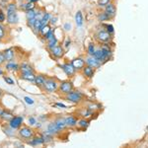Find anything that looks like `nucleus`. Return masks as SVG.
<instances>
[{"mask_svg": "<svg viewBox=\"0 0 148 148\" xmlns=\"http://www.w3.org/2000/svg\"><path fill=\"white\" fill-rule=\"evenodd\" d=\"M58 87H59V83L57 82L56 78H47L46 83H45L42 89L45 91H47V93H53L58 90Z\"/></svg>", "mask_w": 148, "mask_h": 148, "instance_id": "f257e3e1", "label": "nucleus"}, {"mask_svg": "<svg viewBox=\"0 0 148 148\" xmlns=\"http://www.w3.org/2000/svg\"><path fill=\"white\" fill-rule=\"evenodd\" d=\"M83 94L80 91H71L70 93L65 95V99L67 100L68 102L74 103V104H77V103H80L83 99Z\"/></svg>", "mask_w": 148, "mask_h": 148, "instance_id": "f03ea898", "label": "nucleus"}, {"mask_svg": "<svg viewBox=\"0 0 148 148\" xmlns=\"http://www.w3.org/2000/svg\"><path fill=\"white\" fill-rule=\"evenodd\" d=\"M18 134L23 139H31L34 136V130L29 126H22V127L19 128Z\"/></svg>", "mask_w": 148, "mask_h": 148, "instance_id": "7ed1b4c3", "label": "nucleus"}, {"mask_svg": "<svg viewBox=\"0 0 148 148\" xmlns=\"http://www.w3.org/2000/svg\"><path fill=\"white\" fill-rule=\"evenodd\" d=\"M58 91L61 93V94H68L71 91H73V84L71 81H62V82L59 83V87H58Z\"/></svg>", "mask_w": 148, "mask_h": 148, "instance_id": "20e7f679", "label": "nucleus"}, {"mask_svg": "<svg viewBox=\"0 0 148 148\" xmlns=\"http://www.w3.org/2000/svg\"><path fill=\"white\" fill-rule=\"evenodd\" d=\"M8 125L10 127L14 128V130H19V128L22 126L23 123H24V118L22 116H13L10 121H8Z\"/></svg>", "mask_w": 148, "mask_h": 148, "instance_id": "39448f33", "label": "nucleus"}, {"mask_svg": "<svg viewBox=\"0 0 148 148\" xmlns=\"http://www.w3.org/2000/svg\"><path fill=\"white\" fill-rule=\"evenodd\" d=\"M96 38H97V40H99V42H108L112 39V35L110 34V33L107 32V31L101 30V31H99V32L97 33Z\"/></svg>", "mask_w": 148, "mask_h": 148, "instance_id": "423d86ee", "label": "nucleus"}, {"mask_svg": "<svg viewBox=\"0 0 148 148\" xmlns=\"http://www.w3.org/2000/svg\"><path fill=\"white\" fill-rule=\"evenodd\" d=\"M85 62L87 65L91 66L93 68H99V67H101V65L103 64L101 61H100L99 59H97L94 56H88L87 58L85 59Z\"/></svg>", "mask_w": 148, "mask_h": 148, "instance_id": "0eeeda50", "label": "nucleus"}, {"mask_svg": "<svg viewBox=\"0 0 148 148\" xmlns=\"http://www.w3.org/2000/svg\"><path fill=\"white\" fill-rule=\"evenodd\" d=\"M61 68H62V70L64 71V73L66 74V75L68 76V77H72V76L75 74L76 72V69L74 68V66L71 64V62L69 63H63L61 64Z\"/></svg>", "mask_w": 148, "mask_h": 148, "instance_id": "6e6552de", "label": "nucleus"}, {"mask_svg": "<svg viewBox=\"0 0 148 148\" xmlns=\"http://www.w3.org/2000/svg\"><path fill=\"white\" fill-rule=\"evenodd\" d=\"M104 11L106 12L107 14L111 17L112 19H114L116 17V5L113 3V2H110L108 5H106L104 7Z\"/></svg>", "mask_w": 148, "mask_h": 148, "instance_id": "1a4fd4ad", "label": "nucleus"}, {"mask_svg": "<svg viewBox=\"0 0 148 148\" xmlns=\"http://www.w3.org/2000/svg\"><path fill=\"white\" fill-rule=\"evenodd\" d=\"M94 56L96 57L97 59H99V60L101 61L102 63L107 62V61H108L109 59H110V56H107V54L105 53V51H103L102 49H96V51H95V53H94Z\"/></svg>", "mask_w": 148, "mask_h": 148, "instance_id": "9d476101", "label": "nucleus"}, {"mask_svg": "<svg viewBox=\"0 0 148 148\" xmlns=\"http://www.w3.org/2000/svg\"><path fill=\"white\" fill-rule=\"evenodd\" d=\"M85 59L78 57V58H74L73 60H71V64L74 66V68L76 70H82L83 67L85 66Z\"/></svg>", "mask_w": 148, "mask_h": 148, "instance_id": "9b49d317", "label": "nucleus"}, {"mask_svg": "<svg viewBox=\"0 0 148 148\" xmlns=\"http://www.w3.org/2000/svg\"><path fill=\"white\" fill-rule=\"evenodd\" d=\"M51 52L54 57H56V58H60V57H62V56H63L64 51H63L62 47L59 46V45H57L56 47H54L53 49H51Z\"/></svg>", "mask_w": 148, "mask_h": 148, "instance_id": "f8f14e48", "label": "nucleus"}, {"mask_svg": "<svg viewBox=\"0 0 148 148\" xmlns=\"http://www.w3.org/2000/svg\"><path fill=\"white\" fill-rule=\"evenodd\" d=\"M46 80H47L46 76L42 75V74H38V75H36L34 83L38 86V87L42 88V87H44V85H45V83H46Z\"/></svg>", "mask_w": 148, "mask_h": 148, "instance_id": "ddd939ff", "label": "nucleus"}, {"mask_svg": "<svg viewBox=\"0 0 148 148\" xmlns=\"http://www.w3.org/2000/svg\"><path fill=\"white\" fill-rule=\"evenodd\" d=\"M47 130L49 131L51 134H52L54 136V135H56V134H58L59 132H60V130H58V127L56 126V123H54V121H51V123L47 125Z\"/></svg>", "mask_w": 148, "mask_h": 148, "instance_id": "4468645a", "label": "nucleus"}, {"mask_svg": "<svg viewBox=\"0 0 148 148\" xmlns=\"http://www.w3.org/2000/svg\"><path fill=\"white\" fill-rule=\"evenodd\" d=\"M20 78L23 80L29 81V82H34L36 75H35V72H21Z\"/></svg>", "mask_w": 148, "mask_h": 148, "instance_id": "2eb2a0df", "label": "nucleus"}, {"mask_svg": "<svg viewBox=\"0 0 148 148\" xmlns=\"http://www.w3.org/2000/svg\"><path fill=\"white\" fill-rule=\"evenodd\" d=\"M7 17V22L10 25H15L19 22V15L17 12H14V13H11L9 15H6Z\"/></svg>", "mask_w": 148, "mask_h": 148, "instance_id": "dca6fc26", "label": "nucleus"}, {"mask_svg": "<svg viewBox=\"0 0 148 148\" xmlns=\"http://www.w3.org/2000/svg\"><path fill=\"white\" fill-rule=\"evenodd\" d=\"M82 72H83V75H84L85 77L92 78L93 76H94V74H95V68H93V67H91V66H89V65H86V66L83 67Z\"/></svg>", "mask_w": 148, "mask_h": 148, "instance_id": "f3484780", "label": "nucleus"}, {"mask_svg": "<svg viewBox=\"0 0 148 148\" xmlns=\"http://www.w3.org/2000/svg\"><path fill=\"white\" fill-rule=\"evenodd\" d=\"M65 119V123H66V125L69 126V127H75V126H77V119L75 118L74 116H66Z\"/></svg>", "mask_w": 148, "mask_h": 148, "instance_id": "a211bd4d", "label": "nucleus"}, {"mask_svg": "<svg viewBox=\"0 0 148 148\" xmlns=\"http://www.w3.org/2000/svg\"><path fill=\"white\" fill-rule=\"evenodd\" d=\"M54 123H56V126L58 127V130H60V131L64 130L66 127H67V125H66V123H65V119H64V118H61V116H59V118L56 119Z\"/></svg>", "mask_w": 148, "mask_h": 148, "instance_id": "6ab92c4d", "label": "nucleus"}, {"mask_svg": "<svg viewBox=\"0 0 148 148\" xmlns=\"http://www.w3.org/2000/svg\"><path fill=\"white\" fill-rule=\"evenodd\" d=\"M4 57H5L6 61H12L14 59V56H15V51H14L13 49H7L3 51Z\"/></svg>", "mask_w": 148, "mask_h": 148, "instance_id": "aec40b11", "label": "nucleus"}, {"mask_svg": "<svg viewBox=\"0 0 148 148\" xmlns=\"http://www.w3.org/2000/svg\"><path fill=\"white\" fill-rule=\"evenodd\" d=\"M28 143L32 146H36V145H42L44 144L45 141L42 139V136H35V137H32L31 138L30 141H28Z\"/></svg>", "mask_w": 148, "mask_h": 148, "instance_id": "412c9836", "label": "nucleus"}, {"mask_svg": "<svg viewBox=\"0 0 148 148\" xmlns=\"http://www.w3.org/2000/svg\"><path fill=\"white\" fill-rule=\"evenodd\" d=\"M97 18H98V21H100L101 23L103 22H106V21H110L112 20V18L110 17V16L108 15V14L106 13L105 11H101L98 13L97 15Z\"/></svg>", "mask_w": 148, "mask_h": 148, "instance_id": "4be33fe9", "label": "nucleus"}, {"mask_svg": "<svg viewBox=\"0 0 148 148\" xmlns=\"http://www.w3.org/2000/svg\"><path fill=\"white\" fill-rule=\"evenodd\" d=\"M75 23L76 25H77V27H82L83 26V23H84V21H83V14L81 11H77L75 14Z\"/></svg>", "mask_w": 148, "mask_h": 148, "instance_id": "5701e85b", "label": "nucleus"}, {"mask_svg": "<svg viewBox=\"0 0 148 148\" xmlns=\"http://www.w3.org/2000/svg\"><path fill=\"white\" fill-rule=\"evenodd\" d=\"M6 69L9 71H17V70H20V66L12 60V61H8V62L6 63Z\"/></svg>", "mask_w": 148, "mask_h": 148, "instance_id": "b1692460", "label": "nucleus"}, {"mask_svg": "<svg viewBox=\"0 0 148 148\" xmlns=\"http://www.w3.org/2000/svg\"><path fill=\"white\" fill-rule=\"evenodd\" d=\"M13 116H14L13 114L10 113V112H8V111H3L1 114H0V119L4 121H9L12 118H13Z\"/></svg>", "mask_w": 148, "mask_h": 148, "instance_id": "393cba45", "label": "nucleus"}, {"mask_svg": "<svg viewBox=\"0 0 148 148\" xmlns=\"http://www.w3.org/2000/svg\"><path fill=\"white\" fill-rule=\"evenodd\" d=\"M57 44H58V40L56 39V36H53V37H52L51 39H49V40H47V49H49V51H51V49H53L54 47L57 46Z\"/></svg>", "mask_w": 148, "mask_h": 148, "instance_id": "a878e982", "label": "nucleus"}, {"mask_svg": "<svg viewBox=\"0 0 148 148\" xmlns=\"http://www.w3.org/2000/svg\"><path fill=\"white\" fill-rule=\"evenodd\" d=\"M14 12H17V5L15 3H8L6 7V15H9Z\"/></svg>", "mask_w": 148, "mask_h": 148, "instance_id": "bb28decb", "label": "nucleus"}, {"mask_svg": "<svg viewBox=\"0 0 148 148\" xmlns=\"http://www.w3.org/2000/svg\"><path fill=\"white\" fill-rule=\"evenodd\" d=\"M20 71L21 72H34V68L28 63H22L20 65Z\"/></svg>", "mask_w": 148, "mask_h": 148, "instance_id": "cd10ccee", "label": "nucleus"}, {"mask_svg": "<svg viewBox=\"0 0 148 148\" xmlns=\"http://www.w3.org/2000/svg\"><path fill=\"white\" fill-rule=\"evenodd\" d=\"M21 8H22L23 10H25V11L32 10V9H35V3H32V2L27 1L26 3L21 4Z\"/></svg>", "mask_w": 148, "mask_h": 148, "instance_id": "c85d7f7f", "label": "nucleus"}, {"mask_svg": "<svg viewBox=\"0 0 148 148\" xmlns=\"http://www.w3.org/2000/svg\"><path fill=\"white\" fill-rule=\"evenodd\" d=\"M77 125L79 126L80 128H87L89 126V121H87L86 119H81V120L78 121Z\"/></svg>", "mask_w": 148, "mask_h": 148, "instance_id": "c756f323", "label": "nucleus"}, {"mask_svg": "<svg viewBox=\"0 0 148 148\" xmlns=\"http://www.w3.org/2000/svg\"><path fill=\"white\" fill-rule=\"evenodd\" d=\"M80 116L84 119H88L90 116H92V111L89 109H83L82 111L80 112Z\"/></svg>", "mask_w": 148, "mask_h": 148, "instance_id": "7c9ffc66", "label": "nucleus"}, {"mask_svg": "<svg viewBox=\"0 0 148 148\" xmlns=\"http://www.w3.org/2000/svg\"><path fill=\"white\" fill-rule=\"evenodd\" d=\"M36 16H37V11H36L35 9L26 11V18H27V20H30V19L36 18Z\"/></svg>", "mask_w": 148, "mask_h": 148, "instance_id": "2f4dec72", "label": "nucleus"}, {"mask_svg": "<svg viewBox=\"0 0 148 148\" xmlns=\"http://www.w3.org/2000/svg\"><path fill=\"white\" fill-rule=\"evenodd\" d=\"M49 30H51V26H49V24H47V25H45L44 27H42V29H40V34L42 35V37H44V36L46 35Z\"/></svg>", "mask_w": 148, "mask_h": 148, "instance_id": "473e14b6", "label": "nucleus"}, {"mask_svg": "<svg viewBox=\"0 0 148 148\" xmlns=\"http://www.w3.org/2000/svg\"><path fill=\"white\" fill-rule=\"evenodd\" d=\"M104 26L105 28H106V31L108 33H110L111 35H113L114 33V26L112 25V24H104Z\"/></svg>", "mask_w": 148, "mask_h": 148, "instance_id": "72a5a7b5", "label": "nucleus"}, {"mask_svg": "<svg viewBox=\"0 0 148 148\" xmlns=\"http://www.w3.org/2000/svg\"><path fill=\"white\" fill-rule=\"evenodd\" d=\"M95 51H96L95 45L91 42V44H89V46H88V54H89V56H94Z\"/></svg>", "mask_w": 148, "mask_h": 148, "instance_id": "f704fd0d", "label": "nucleus"}, {"mask_svg": "<svg viewBox=\"0 0 148 148\" xmlns=\"http://www.w3.org/2000/svg\"><path fill=\"white\" fill-rule=\"evenodd\" d=\"M15 130H14V128H12L8 125V127H7L6 130H4V132H5L7 135H9V136H13V135H15Z\"/></svg>", "mask_w": 148, "mask_h": 148, "instance_id": "c9c22d12", "label": "nucleus"}, {"mask_svg": "<svg viewBox=\"0 0 148 148\" xmlns=\"http://www.w3.org/2000/svg\"><path fill=\"white\" fill-rule=\"evenodd\" d=\"M53 36H54V33H53V31H52V29H51V30H49V32H47L42 38H44V40H46L47 42V40H49V39H51Z\"/></svg>", "mask_w": 148, "mask_h": 148, "instance_id": "e433bc0d", "label": "nucleus"}, {"mask_svg": "<svg viewBox=\"0 0 148 148\" xmlns=\"http://www.w3.org/2000/svg\"><path fill=\"white\" fill-rule=\"evenodd\" d=\"M110 2H112V0H99V1H98V6L104 8L106 5H108Z\"/></svg>", "mask_w": 148, "mask_h": 148, "instance_id": "4c0bfd02", "label": "nucleus"}, {"mask_svg": "<svg viewBox=\"0 0 148 148\" xmlns=\"http://www.w3.org/2000/svg\"><path fill=\"white\" fill-rule=\"evenodd\" d=\"M3 79L7 83V84H9V85H15V81L12 79L11 77H9V76H3Z\"/></svg>", "mask_w": 148, "mask_h": 148, "instance_id": "58836bf2", "label": "nucleus"}, {"mask_svg": "<svg viewBox=\"0 0 148 148\" xmlns=\"http://www.w3.org/2000/svg\"><path fill=\"white\" fill-rule=\"evenodd\" d=\"M28 123L30 125H37V120H36V118H34V116H30L28 119Z\"/></svg>", "mask_w": 148, "mask_h": 148, "instance_id": "ea45409f", "label": "nucleus"}, {"mask_svg": "<svg viewBox=\"0 0 148 148\" xmlns=\"http://www.w3.org/2000/svg\"><path fill=\"white\" fill-rule=\"evenodd\" d=\"M24 101H25L26 104H28V105H33L35 103V101L33 100V98H31V97H25L24 98Z\"/></svg>", "mask_w": 148, "mask_h": 148, "instance_id": "a19ab883", "label": "nucleus"}, {"mask_svg": "<svg viewBox=\"0 0 148 148\" xmlns=\"http://www.w3.org/2000/svg\"><path fill=\"white\" fill-rule=\"evenodd\" d=\"M28 21V26L29 27H31V28H34V26H35V23H36V21H37V18H33V19H30V20H27Z\"/></svg>", "mask_w": 148, "mask_h": 148, "instance_id": "79ce46f5", "label": "nucleus"}, {"mask_svg": "<svg viewBox=\"0 0 148 148\" xmlns=\"http://www.w3.org/2000/svg\"><path fill=\"white\" fill-rule=\"evenodd\" d=\"M51 13H47V12H45V14H44V16H42V20L47 21V22H49V19H51Z\"/></svg>", "mask_w": 148, "mask_h": 148, "instance_id": "37998d69", "label": "nucleus"}, {"mask_svg": "<svg viewBox=\"0 0 148 148\" xmlns=\"http://www.w3.org/2000/svg\"><path fill=\"white\" fill-rule=\"evenodd\" d=\"M56 23H57V17H56V16H51V19H49V25H51V26H54Z\"/></svg>", "mask_w": 148, "mask_h": 148, "instance_id": "c03bdc74", "label": "nucleus"}, {"mask_svg": "<svg viewBox=\"0 0 148 148\" xmlns=\"http://www.w3.org/2000/svg\"><path fill=\"white\" fill-rule=\"evenodd\" d=\"M5 19H6V15H5V13H4L2 9H0V24L3 23L4 21H5Z\"/></svg>", "mask_w": 148, "mask_h": 148, "instance_id": "a18cd8bd", "label": "nucleus"}, {"mask_svg": "<svg viewBox=\"0 0 148 148\" xmlns=\"http://www.w3.org/2000/svg\"><path fill=\"white\" fill-rule=\"evenodd\" d=\"M5 37V28L2 25H0V40Z\"/></svg>", "mask_w": 148, "mask_h": 148, "instance_id": "49530a36", "label": "nucleus"}, {"mask_svg": "<svg viewBox=\"0 0 148 148\" xmlns=\"http://www.w3.org/2000/svg\"><path fill=\"white\" fill-rule=\"evenodd\" d=\"M70 45H71V40L69 38H67V39L65 40V42H63V47H65V49H68V47H70Z\"/></svg>", "mask_w": 148, "mask_h": 148, "instance_id": "de8ad7c7", "label": "nucleus"}, {"mask_svg": "<svg viewBox=\"0 0 148 148\" xmlns=\"http://www.w3.org/2000/svg\"><path fill=\"white\" fill-rule=\"evenodd\" d=\"M71 28H72V26H71V24H70V23H65V24L63 25V29H64V31H66V32L70 31V30H71Z\"/></svg>", "mask_w": 148, "mask_h": 148, "instance_id": "09e8293b", "label": "nucleus"}, {"mask_svg": "<svg viewBox=\"0 0 148 148\" xmlns=\"http://www.w3.org/2000/svg\"><path fill=\"white\" fill-rule=\"evenodd\" d=\"M88 109L91 110V111H94V110H96V109H101V107H100L99 105H93V104H91V105H89V106H88Z\"/></svg>", "mask_w": 148, "mask_h": 148, "instance_id": "8fccbe9b", "label": "nucleus"}, {"mask_svg": "<svg viewBox=\"0 0 148 148\" xmlns=\"http://www.w3.org/2000/svg\"><path fill=\"white\" fill-rule=\"evenodd\" d=\"M5 61H6V59H5V57H4L3 52H0V65H1V64H3Z\"/></svg>", "mask_w": 148, "mask_h": 148, "instance_id": "3c124183", "label": "nucleus"}, {"mask_svg": "<svg viewBox=\"0 0 148 148\" xmlns=\"http://www.w3.org/2000/svg\"><path fill=\"white\" fill-rule=\"evenodd\" d=\"M56 106L58 107V108H61V109H66V108H67V107H66L64 104H62V103H56Z\"/></svg>", "mask_w": 148, "mask_h": 148, "instance_id": "603ef678", "label": "nucleus"}, {"mask_svg": "<svg viewBox=\"0 0 148 148\" xmlns=\"http://www.w3.org/2000/svg\"><path fill=\"white\" fill-rule=\"evenodd\" d=\"M29 2H32V3H36V2H38L39 0H28Z\"/></svg>", "mask_w": 148, "mask_h": 148, "instance_id": "864d4df0", "label": "nucleus"}, {"mask_svg": "<svg viewBox=\"0 0 148 148\" xmlns=\"http://www.w3.org/2000/svg\"><path fill=\"white\" fill-rule=\"evenodd\" d=\"M42 126V123H37V127H40Z\"/></svg>", "mask_w": 148, "mask_h": 148, "instance_id": "5fc2aeb1", "label": "nucleus"}, {"mask_svg": "<svg viewBox=\"0 0 148 148\" xmlns=\"http://www.w3.org/2000/svg\"><path fill=\"white\" fill-rule=\"evenodd\" d=\"M2 112H3V110H2V107H1V105H0V114H1Z\"/></svg>", "mask_w": 148, "mask_h": 148, "instance_id": "6e6d98bb", "label": "nucleus"}, {"mask_svg": "<svg viewBox=\"0 0 148 148\" xmlns=\"http://www.w3.org/2000/svg\"><path fill=\"white\" fill-rule=\"evenodd\" d=\"M2 74H3V70H2V69L0 68V75H2Z\"/></svg>", "mask_w": 148, "mask_h": 148, "instance_id": "4d7b16f0", "label": "nucleus"}, {"mask_svg": "<svg viewBox=\"0 0 148 148\" xmlns=\"http://www.w3.org/2000/svg\"><path fill=\"white\" fill-rule=\"evenodd\" d=\"M2 94H3V92H2V90L0 89V98H1V96H2Z\"/></svg>", "mask_w": 148, "mask_h": 148, "instance_id": "13d9d810", "label": "nucleus"}]
</instances>
